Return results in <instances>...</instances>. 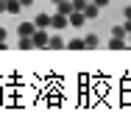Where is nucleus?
<instances>
[{
  "label": "nucleus",
  "instance_id": "a211bd4d",
  "mask_svg": "<svg viewBox=\"0 0 131 131\" xmlns=\"http://www.w3.org/2000/svg\"><path fill=\"white\" fill-rule=\"evenodd\" d=\"M95 3H98L101 8H103V6H109V0H95Z\"/></svg>",
  "mask_w": 131,
  "mask_h": 131
},
{
  "label": "nucleus",
  "instance_id": "dca6fc26",
  "mask_svg": "<svg viewBox=\"0 0 131 131\" xmlns=\"http://www.w3.org/2000/svg\"><path fill=\"white\" fill-rule=\"evenodd\" d=\"M6 36H8V31H6V28L0 25V42H6Z\"/></svg>",
  "mask_w": 131,
  "mask_h": 131
},
{
  "label": "nucleus",
  "instance_id": "5701e85b",
  "mask_svg": "<svg viewBox=\"0 0 131 131\" xmlns=\"http://www.w3.org/2000/svg\"><path fill=\"white\" fill-rule=\"evenodd\" d=\"M6 3H8V0H6Z\"/></svg>",
  "mask_w": 131,
  "mask_h": 131
},
{
  "label": "nucleus",
  "instance_id": "6e6552de",
  "mask_svg": "<svg viewBox=\"0 0 131 131\" xmlns=\"http://www.w3.org/2000/svg\"><path fill=\"white\" fill-rule=\"evenodd\" d=\"M67 50H86V39H81V36L70 39V42H67Z\"/></svg>",
  "mask_w": 131,
  "mask_h": 131
},
{
  "label": "nucleus",
  "instance_id": "4468645a",
  "mask_svg": "<svg viewBox=\"0 0 131 131\" xmlns=\"http://www.w3.org/2000/svg\"><path fill=\"white\" fill-rule=\"evenodd\" d=\"M98 45H101V39H98V34H89V36H86V50H95Z\"/></svg>",
  "mask_w": 131,
  "mask_h": 131
},
{
  "label": "nucleus",
  "instance_id": "0eeeda50",
  "mask_svg": "<svg viewBox=\"0 0 131 131\" xmlns=\"http://www.w3.org/2000/svg\"><path fill=\"white\" fill-rule=\"evenodd\" d=\"M48 48H50V50H64V48H67V42H64V39H61V36L56 34V36H50V42H48Z\"/></svg>",
  "mask_w": 131,
  "mask_h": 131
},
{
  "label": "nucleus",
  "instance_id": "7ed1b4c3",
  "mask_svg": "<svg viewBox=\"0 0 131 131\" xmlns=\"http://www.w3.org/2000/svg\"><path fill=\"white\" fill-rule=\"evenodd\" d=\"M84 14H86V20H95V17L101 14V6H98L95 0H89V3L84 6Z\"/></svg>",
  "mask_w": 131,
  "mask_h": 131
},
{
  "label": "nucleus",
  "instance_id": "f8f14e48",
  "mask_svg": "<svg viewBox=\"0 0 131 131\" xmlns=\"http://www.w3.org/2000/svg\"><path fill=\"white\" fill-rule=\"evenodd\" d=\"M20 11H23V3H20V0H8L6 14H11V17H14V14H20Z\"/></svg>",
  "mask_w": 131,
  "mask_h": 131
},
{
  "label": "nucleus",
  "instance_id": "f03ea898",
  "mask_svg": "<svg viewBox=\"0 0 131 131\" xmlns=\"http://www.w3.org/2000/svg\"><path fill=\"white\" fill-rule=\"evenodd\" d=\"M67 25H70V17H67V14H61V11H56V14H53V20H50V28L59 31V28H67Z\"/></svg>",
  "mask_w": 131,
  "mask_h": 131
},
{
  "label": "nucleus",
  "instance_id": "6ab92c4d",
  "mask_svg": "<svg viewBox=\"0 0 131 131\" xmlns=\"http://www.w3.org/2000/svg\"><path fill=\"white\" fill-rule=\"evenodd\" d=\"M20 3H23V8H25V6H34V0H20Z\"/></svg>",
  "mask_w": 131,
  "mask_h": 131
},
{
  "label": "nucleus",
  "instance_id": "f257e3e1",
  "mask_svg": "<svg viewBox=\"0 0 131 131\" xmlns=\"http://www.w3.org/2000/svg\"><path fill=\"white\" fill-rule=\"evenodd\" d=\"M48 42H50V34H48V28H36V31H34V45L45 50V48H48Z\"/></svg>",
  "mask_w": 131,
  "mask_h": 131
},
{
  "label": "nucleus",
  "instance_id": "1a4fd4ad",
  "mask_svg": "<svg viewBox=\"0 0 131 131\" xmlns=\"http://www.w3.org/2000/svg\"><path fill=\"white\" fill-rule=\"evenodd\" d=\"M50 14H36V17H34V23H36V28H50Z\"/></svg>",
  "mask_w": 131,
  "mask_h": 131
},
{
  "label": "nucleus",
  "instance_id": "ddd939ff",
  "mask_svg": "<svg viewBox=\"0 0 131 131\" xmlns=\"http://www.w3.org/2000/svg\"><path fill=\"white\" fill-rule=\"evenodd\" d=\"M34 36H20V50H34Z\"/></svg>",
  "mask_w": 131,
  "mask_h": 131
},
{
  "label": "nucleus",
  "instance_id": "9d476101",
  "mask_svg": "<svg viewBox=\"0 0 131 131\" xmlns=\"http://www.w3.org/2000/svg\"><path fill=\"white\" fill-rule=\"evenodd\" d=\"M112 36H120V39H128V28H126V23H120V25L112 28Z\"/></svg>",
  "mask_w": 131,
  "mask_h": 131
},
{
  "label": "nucleus",
  "instance_id": "9b49d317",
  "mask_svg": "<svg viewBox=\"0 0 131 131\" xmlns=\"http://www.w3.org/2000/svg\"><path fill=\"white\" fill-rule=\"evenodd\" d=\"M126 42H128V39H120V36H112L109 48H112V50H126Z\"/></svg>",
  "mask_w": 131,
  "mask_h": 131
},
{
  "label": "nucleus",
  "instance_id": "20e7f679",
  "mask_svg": "<svg viewBox=\"0 0 131 131\" xmlns=\"http://www.w3.org/2000/svg\"><path fill=\"white\" fill-rule=\"evenodd\" d=\"M84 23H86V14H84V11H78V8H75V11L70 14V25H73V28H81V25H84Z\"/></svg>",
  "mask_w": 131,
  "mask_h": 131
},
{
  "label": "nucleus",
  "instance_id": "412c9836",
  "mask_svg": "<svg viewBox=\"0 0 131 131\" xmlns=\"http://www.w3.org/2000/svg\"><path fill=\"white\" fill-rule=\"evenodd\" d=\"M50 3H53V6H59V3H61V0H50Z\"/></svg>",
  "mask_w": 131,
  "mask_h": 131
},
{
  "label": "nucleus",
  "instance_id": "2eb2a0df",
  "mask_svg": "<svg viewBox=\"0 0 131 131\" xmlns=\"http://www.w3.org/2000/svg\"><path fill=\"white\" fill-rule=\"evenodd\" d=\"M123 20H131V6H126V8H123Z\"/></svg>",
  "mask_w": 131,
  "mask_h": 131
},
{
  "label": "nucleus",
  "instance_id": "39448f33",
  "mask_svg": "<svg viewBox=\"0 0 131 131\" xmlns=\"http://www.w3.org/2000/svg\"><path fill=\"white\" fill-rule=\"evenodd\" d=\"M34 31H36V23H20L17 25V34L20 36H34Z\"/></svg>",
  "mask_w": 131,
  "mask_h": 131
},
{
  "label": "nucleus",
  "instance_id": "4be33fe9",
  "mask_svg": "<svg viewBox=\"0 0 131 131\" xmlns=\"http://www.w3.org/2000/svg\"><path fill=\"white\" fill-rule=\"evenodd\" d=\"M128 45H131V34H128Z\"/></svg>",
  "mask_w": 131,
  "mask_h": 131
},
{
  "label": "nucleus",
  "instance_id": "f3484780",
  "mask_svg": "<svg viewBox=\"0 0 131 131\" xmlns=\"http://www.w3.org/2000/svg\"><path fill=\"white\" fill-rule=\"evenodd\" d=\"M6 8H8V3H6V0H0V14H6Z\"/></svg>",
  "mask_w": 131,
  "mask_h": 131
},
{
  "label": "nucleus",
  "instance_id": "423d86ee",
  "mask_svg": "<svg viewBox=\"0 0 131 131\" xmlns=\"http://www.w3.org/2000/svg\"><path fill=\"white\" fill-rule=\"evenodd\" d=\"M56 11H61V14H67V17H70V14L75 11V3H73V0H61V3L56 6Z\"/></svg>",
  "mask_w": 131,
  "mask_h": 131
},
{
  "label": "nucleus",
  "instance_id": "aec40b11",
  "mask_svg": "<svg viewBox=\"0 0 131 131\" xmlns=\"http://www.w3.org/2000/svg\"><path fill=\"white\" fill-rule=\"evenodd\" d=\"M0 50H6V42H0Z\"/></svg>",
  "mask_w": 131,
  "mask_h": 131
}]
</instances>
